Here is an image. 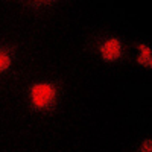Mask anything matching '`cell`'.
I'll return each instance as SVG.
<instances>
[{
	"label": "cell",
	"mask_w": 152,
	"mask_h": 152,
	"mask_svg": "<svg viewBox=\"0 0 152 152\" xmlns=\"http://www.w3.org/2000/svg\"><path fill=\"white\" fill-rule=\"evenodd\" d=\"M99 52L105 61H116L117 58L122 56V43L117 38H110V40L100 44Z\"/></svg>",
	"instance_id": "cell-2"
},
{
	"label": "cell",
	"mask_w": 152,
	"mask_h": 152,
	"mask_svg": "<svg viewBox=\"0 0 152 152\" xmlns=\"http://www.w3.org/2000/svg\"><path fill=\"white\" fill-rule=\"evenodd\" d=\"M142 152H152V142L149 140V138H146V140L143 142V145H142Z\"/></svg>",
	"instance_id": "cell-5"
},
{
	"label": "cell",
	"mask_w": 152,
	"mask_h": 152,
	"mask_svg": "<svg viewBox=\"0 0 152 152\" xmlns=\"http://www.w3.org/2000/svg\"><path fill=\"white\" fill-rule=\"evenodd\" d=\"M29 99L32 108L37 111H44L53 107L56 100V88L50 82H38L34 84L29 90Z\"/></svg>",
	"instance_id": "cell-1"
},
{
	"label": "cell",
	"mask_w": 152,
	"mask_h": 152,
	"mask_svg": "<svg viewBox=\"0 0 152 152\" xmlns=\"http://www.w3.org/2000/svg\"><path fill=\"white\" fill-rule=\"evenodd\" d=\"M138 64L143 66V67H151L152 66V53H151V49L145 44L140 46V53H138Z\"/></svg>",
	"instance_id": "cell-4"
},
{
	"label": "cell",
	"mask_w": 152,
	"mask_h": 152,
	"mask_svg": "<svg viewBox=\"0 0 152 152\" xmlns=\"http://www.w3.org/2000/svg\"><path fill=\"white\" fill-rule=\"evenodd\" d=\"M12 62V50L9 47H0V73H3L9 69Z\"/></svg>",
	"instance_id": "cell-3"
}]
</instances>
